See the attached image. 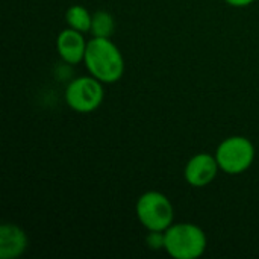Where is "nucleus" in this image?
I'll return each mask as SVG.
<instances>
[{"mask_svg":"<svg viewBox=\"0 0 259 259\" xmlns=\"http://www.w3.org/2000/svg\"><path fill=\"white\" fill-rule=\"evenodd\" d=\"M137 217L150 232H165L175 220L170 199L159 191H147L137 202Z\"/></svg>","mask_w":259,"mask_h":259,"instance_id":"nucleus-3","label":"nucleus"},{"mask_svg":"<svg viewBox=\"0 0 259 259\" xmlns=\"http://www.w3.org/2000/svg\"><path fill=\"white\" fill-rule=\"evenodd\" d=\"M147 244L152 249H164V232H150L147 237Z\"/></svg>","mask_w":259,"mask_h":259,"instance_id":"nucleus-11","label":"nucleus"},{"mask_svg":"<svg viewBox=\"0 0 259 259\" xmlns=\"http://www.w3.org/2000/svg\"><path fill=\"white\" fill-rule=\"evenodd\" d=\"M215 159L222 171L228 175H240L253 164L255 146L246 137H229L219 144Z\"/></svg>","mask_w":259,"mask_h":259,"instance_id":"nucleus-4","label":"nucleus"},{"mask_svg":"<svg viewBox=\"0 0 259 259\" xmlns=\"http://www.w3.org/2000/svg\"><path fill=\"white\" fill-rule=\"evenodd\" d=\"M87 44L83 33L76 29H64L56 38V50L58 55L67 64H79L85 58Z\"/></svg>","mask_w":259,"mask_h":259,"instance_id":"nucleus-7","label":"nucleus"},{"mask_svg":"<svg viewBox=\"0 0 259 259\" xmlns=\"http://www.w3.org/2000/svg\"><path fill=\"white\" fill-rule=\"evenodd\" d=\"M205 232L193 223H173L164 232V250L175 259H197L206 250Z\"/></svg>","mask_w":259,"mask_h":259,"instance_id":"nucleus-2","label":"nucleus"},{"mask_svg":"<svg viewBox=\"0 0 259 259\" xmlns=\"http://www.w3.org/2000/svg\"><path fill=\"white\" fill-rule=\"evenodd\" d=\"M102 83L103 82L94 76H80L73 79L65 90L67 105L80 114L93 112L102 105L105 97Z\"/></svg>","mask_w":259,"mask_h":259,"instance_id":"nucleus-5","label":"nucleus"},{"mask_svg":"<svg viewBox=\"0 0 259 259\" xmlns=\"http://www.w3.org/2000/svg\"><path fill=\"white\" fill-rule=\"evenodd\" d=\"M225 2L231 6H235V8H244V6L252 5L255 0H225Z\"/></svg>","mask_w":259,"mask_h":259,"instance_id":"nucleus-12","label":"nucleus"},{"mask_svg":"<svg viewBox=\"0 0 259 259\" xmlns=\"http://www.w3.org/2000/svg\"><path fill=\"white\" fill-rule=\"evenodd\" d=\"M27 235L26 232L14 225L3 223L0 226V258L15 259L21 256L27 249Z\"/></svg>","mask_w":259,"mask_h":259,"instance_id":"nucleus-8","label":"nucleus"},{"mask_svg":"<svg viewBox=\"0 0 259 259\" xmlns=\"http://www.w3.org/2000/svg\"><path fill=\"white\" fill-rule=\"evenodd\" d=\"M83 61L90 74L103 83H114L123 77L124 59L111 38L94 36L90 39Z\"/></svg>","mask_w":259,"mask_h":259,"instance_id":"nucleus-1","label":"nucleus"},{"mask_svg":"<svg viewBox=\"0 0 259 259\" xmlns=\"http://www.w3.org/2000/svg\"><path fill=\"white\" fill-rule=\"evenodd\" d=\"M65 20L68 27L76 29L82 33H87L91 30V23H93V15L88 12V9H85L80 5H73L67 9L65 14Z\"/></svg>","mask_w":259,"mask_h":259,"instance_id":"nucleus-9","label":"nucleus"},{"mask_svg":"<svg viewBox=\"0 0 259 259\" xmlns=\"http://www.w3.org/2000/svg\"><path fill=\"white\" fill-rule=\"evenodd\" d=\"M219 162L215 159V155L209 153H197L194 155L185 165V181L194 187L202 188L209 185L219 175Z\"/></svg>","mask_w":259,"mask_h":259,"instance_id":"nucleus-6","label":"nucleus"},{"mask_svg":"<svg viewBox=\"0 0 259 259\" xmlns=\"http://www.w3.org/2000/svg\"><path fill=\"white\" fill-rule=\"evenodd\" d=\"M115 29L114 17L106 11H97L93 14V23H91V33L93 36L99 38H111Z\"/></svg>","mask_w":259,"mask_h":259,"instance_id":"nucleus-10","label":"nucleus"}]
</instances>
